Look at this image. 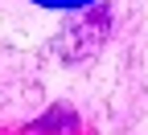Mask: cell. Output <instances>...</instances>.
<instances>
[{"mask_svg":"<svg viewBox=\"0 0 148 135\" xmlns=\"http://www.w3.org/2000/svg\"><path fill=\"white\" fill-rule=\"evenodd\" d=\"M37 127H41V131H74V115H70L66 107H58V111L41 115V119H37Z\"/></svg>","mask_w":148,"mask_h":135,"instance_id":"6da1fadb","label":"cell"}]
</instances>
